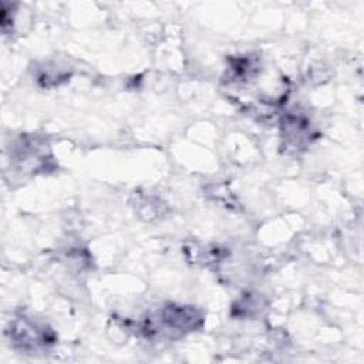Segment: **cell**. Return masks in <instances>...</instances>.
Returning a JSON list of instances; mask_svg holds the SVG:
<instances>
[{"label":"cell","instance_id":"1","mask_svg":"<svg viewBox=\"0 0 364 364\" xmlns=\"http://www.w3.org/2000/svg\"><path fill=\"white\" fill-rule=\"evenodd\" d=\"M162 321L175 330H193L202 323V317L192 307L169 306L162 311Z\"/></svg>","mask_w":364,"mask_h":364}]
</instances>
